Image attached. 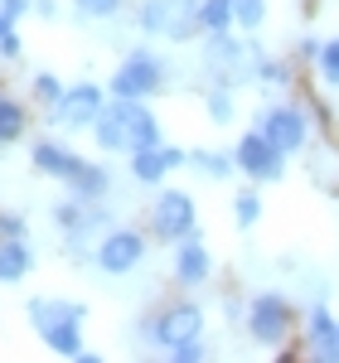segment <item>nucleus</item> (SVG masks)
Wrapping results in <instances>:
<instances>
[{
    "mask_svg": "<svg viewBox=\"0 0 339 363\" xmlns=\"http://www.w3.org/2000/svg\"><path fill=\"white\" fill-rule=\"evenodd\" d=\"M10 25H15V20H10V15H5V10H0V39H5V34H10Z\"/></svg>",
    "mask_w": 339,
    "mask_h": 363,
    "instance_id": "32",
    "label": "nucleus"
},
{
    "mask_svg": "<svg viewBox=\"0 0 339 363\" xmlns=\"http://www.w3.org/2000/svg\"><path fill=\"white\" fill-rule=\"evenodd\" d=\"M209 272H213V262H209V252H204L199 238L174 242V277H179V286H204Z\"/></svg>",
    "mask_w": 339,
    "mask_h": 363,
    "instance_id": "15",
    "label": "nucleus"
},
{
    "mask_svg": "<svg viewBox=\"0 0 339 363\" xmlns=\"http://www.w3.org/2000/svg\"><path fill=\"white\" fill-rule=\"evenodd\" d=\"M136 29L165 34V39H194V34H204L199 29V0H141Z\"/></svg>",
    "mask_w": 339,
    "mask_h": 363,
    "instance_id": "4",
    "label": "nucleus"
},
{
    "mask_svg": "<svg viewBox=\"0 0 339 363\" xmlns=\"http://www.w3.org/2000/svg\"><path fill=\"white\" fill-rule=\"evenodd\" d=\"M257 131H262V136H272L286 155H296V150H306V145H311V116L301 112L296 102H272V107H262V112H257Z\"/></svg>",
    "mask_w": 339,
    "mask_h": 363,
    "instance_id": "6",
    "label": "nucleus"
},
{
    "mask_svg": "<svg viewBox=\"0 0 339 363\" xmlns=\"http://www.w3.org/2000/svg\"><path fill=\"white\" fill-rule=\"evenodd\" d=\"M150 339L165 344V349H179V344H189V339H204V310H199L194 301L170 306L165 315L150 325Z\"/></svg>",
    "mask_w": 339,
    "mask_h": 363,
    "instance_id": "10",
    "label": "nucleus"
},
{
    "mask_svg": "<svg viewBox=\"0 0 339 363\" xmlns=\"http://www.w3.org/2000/svg\"><path fill=\"white\" fill-rule=\"evenodd\" d=\"M189 165H194L204 179H233L238 155H228V150H189Z\"/></svg>",
    "mask_w": 339,
    "mask_h": 363,
    "instance_id": "19",
    "label": "nucleus"
},
{
    "mask_svg": "<svg viewBox=\"0 0 339 363\" xmlns=\"http://www.w3.org/2000/svg\"><path fill=\"white\" fill-rule=\"evenodd\" d=\"M194 213L199 208L184 189H165L150 208V233L165 238V242H184V238H194Z\"/></svg>",
    "mask_w": 339,
    "mask_h": 363,
    "instance_id": "9",
    "label": "nucleus"
},
{
    "mask_svg": "<svg viewBox=\"0 0 339 363\" xmlns=\"http://www.w3.org/2000/svg\"><path fill=\"white\" fill-rule=\"evenodd\" d=\"M233 213H238V228H257V218H262V199H257L252 189H243V194L233 199Z\"/></svg>",
    "mask_w": 339,
    "mask_h": 363,
    "instance_id": "24",
    "label": "nucleus"
},
{
    "mask_svg": "<svg viewBox=\"0 0 339 363\" xmlns=\"http://www.w3.org/2000/svg\"><path fill=\"white\" fill-rule=\"evenodd\" d=\"M233 116H238V107H233V92H228V87H213V92H209V121L228 126Z\"/></svg>",
    "mask_w": 339,
    "mask_h": 363,
    "instance_id": "22",
    "label": "nucleus"
},
{
    "mask_svg": "<svg viewBox=\"0 0 339 363\" xmlns=\"http://www.w3.org/2000/svg\"><path fill=\"white\" fill-rule=\"evenodd\" d=\"M92 131H97L102 150H150V145H165L160 121L145 107V97H116V102H107L97 112V121H92Z\"/></svg>",
    "mask_w": 339,
    "mask_h": 363,
    "instance_id": "1",
    "label": "nucleus"
},
{
    "mask_svg": "<svg viewBox=\"0 0 339 363\" xmlns=\"http://www.w3.org/2000/svg\"><path fill=\"white\" fill-rule=\"evenodd\" d=\"M20 126H25V112H20V102H10V97L0 92V136L15 140V136H20Z\"/></svg>",
    "mask_w": 339,
    "mask_h": 363,
    "instance_id": "23",
    "label": "nucleus"
},
{
    "mask_svg": "<svg viewBox=\"0 0 339 363\" xmlns=\"http://www.w3.org/2000/svg\"><path fill=\"white\" fill-rule=\"evenodd\" d=\"M0 233H5V238H20V233H25V223H20L15 213H0Z\"/></svg>",
    "mask_w": 339,
    "mask_h": 363,
    "instance_id": "29",
    "label": "nucleus"
},
{
    "mask_svg": "<svg viewBox=\"0 0 339 363\" xmlns=\"http://www.w3.org/2000/svg\"><path fill=\"white\" fill-rule=\"evenodd\" d=\"M320 78L330 87H339V39H330V44H320Z\"/></svg>",
    "mask_w": 339,
    "mask_h": 363,
    "instance_id": "25",
    "label": "nucleus"
},
{
    "mask_svg": "<svg viewBox=\"0 0 339 363\" xmlns=\"http://www.w3.org/2000/svg\"><path fill=\"white\" fill-rule=\"evenodd\" d=\"M238 25L233 20V0H199V29L204 34H228Z\"/></svg>",
    "mask_w": 339,
    "mask_h": 363,
    "instance_id": "20",
    "label": "nucleus"
},
{
    "mask_svg": "<svg viewBox=\"0 0 339 363\" xmlns=\"http://www.w3.org/2000/svg\"><path fill=\"white\" fill-rule=\"evenodd\" d=\"M141 257H145V238H141V233H131V228H116V233H107V238L97 242V267L112 272V277L131 272V267H141Z\"/></svg>",
    "mask_w": 339,
    "mask_h": 363,
    "instance_id": "11",
    "label": "nucleus"
},
{
    "mask_svg": "<svg viewBox=\"0 0 339 363\" xmlns=\"http://www.w3.org/2000/svg\"><path fill=\"white\" fill-rule=\"evenodd\" d=\"M29 320H34V330L44 335V344L54 349V354H68V359H78L83 354V339H78V325H83V306H73V301H29Z\"/></svg>",
    "mask_w": 339,
    "mask_h": 363,
    "instance_id": "3",
    "label": "nucleus"
},
{
    "mask_svg": "<svg viewBox=\"0 0 339 363\" xmlns=\"http://www.w3.org/2000/svg\"><path fill=\"white\" fill-rule=\"evenodd\" d=\"M34 92H39V97H44V102H49V107H54L58 97H63V87H58L54 78H49V73H44V78H34Z\"/></svg>",
    "mask_w": 339,
    "mask_h": 363,
    "instance_id": "28",
    "label": "nucleus"
},
{
    "mask_svg": "<svg viewBox=\"0 0 339 363\" xmlns=\"http://www.w3.org/2000/svg\"><path fill=\"white\" fill-rule=\"evenodd\" d=\"M209 349H204V339H189V344H179V349H170V359H179V363H194L204 359Z\"/></svg>",
    "mask_w": 339,
    "mask_h": 363,
    "instance_id": "27",
    "label": "nucleus"
},
{
    "mask_svg": "<svg viewBox=\"0 0 339 363\" xmlns=\"http://www.w3.org/2000/svg\"><path fill=\"white\" fill-rule=\"evenodd\" d=\"M233 155H238V169H243L248 179H257V184H277V179L286 174V150L272 136H262L257 126L238 140V150H233Z\"/></svg>",
    "mask_w": 339,
    "mask_h": 363,
    "instance_id": "7",
    "label": "nucleus"
},
{
    "mask_svg": "<svg viewBox=\"0 0 339 363\" xmlns=\"http://www.w3.org/2000/svg\"><path fill=\"white\" fill-rule=\"evenodd\" d=\"M243 58L248 49L233 39V34H209V44H204V73L209 78H218V83H233V78H248V68H243Z\"/></svg>",
    "mask_w": 339,
    "mask_h": 363,
    "instance_id": "13",
    "label": "nucleus"
},
{
    "mask_svg": "<svg viewBox=\"0 0 339 363\" xmlns=\"http://www.w3.org/2000/svg\"><path fill=\"white\" fill-rule=\"evenodd\" d=\"M291 320H296V310L286 301V291H257L252 306H248V335L262 349H277L291 339Z\"/></svg>",
    "mask_w": 339,
    "mask_h": 363,
    "instance_id": "5",
    "label": "nucleus"
},
{
    "mask_svg": "<svg viewBox=\"0 0 339 363\" xmlns=\"http://www.w3.org/2000/svg\"><path fill=\"white\" fill-rule=\"evenodd\" d=\"M78 10H83L87 20H107V15H116L121 10V0H73Z\"/></svg>",
    "mask_w": 339,
    "mask_h": 363,
    "instance_id": "26",
    "label": "nucleus"
},
{
    "mask_svg": "<svg viewBox=\"0 0 339 363\" xmlns=\"http://www.w3.org/2000/svg\"><path fill=\"white\" fill-rule=\"evenodd\" d=\"M34 165L44 169V174H58V179L73 189V199H83V203L102 199L107 184H112V174L102 165H87V160H78L73 150H63L54 140H39V145H34Z\"/></svg>",
    "mask_w": 339,
    "mask_h": 363,
    "instance_id": "2",
    "label": "nucleus"
},
{
    "mask_svg": "<svg viewBox=\"0 0 339 363\" xmlns=\"http://www.w3.org/2000/svg\"><path fill=\"white\" fill-rule=\"evenodd\" d=\"M102 107H107V102H102V87L78 83V87H68L54 107H49V116H54L58 126H92Z\"/></svg>",
    "mask_w": 339,
    "mask_h": 363,
    "instance_id": "12",
    "label": "nucleus"
},
{
    "mask_svg": "<svg viewBox=\"0 0 339 363\" xmlns=\"http://www.w3.org/2000/svg\"><path fill=\"white\" fill-rule=\"evenodd\" d=\"M189 165V150H179V145H150V150H131V174L141 179V184H160L170 169Z\"/></svg>",
    "mask_w": 339,
    "mask_h": 363,
    "instance_id": "14",
    "label": "nucleus"
},
{
    "mask_svg": "<svg viewBox=\"0 0 339 363\" xmlns=\"http://www.w3.org/2000/svg\"><path fill=\"white\" fill-rule=\"evenodd\" d=\"M54 218H58V228H63V233L83 238V233H92V228L102 223L107 213H102V208H83V199H78V203H58V208H54Z\"/></svg>",
    "mask_w": 339,
    "mask_h": 363,
    "instance_id": "17",
    "label": "nucleus"
},
{
    "mask_svg": "<svg viewBox=\"0 0 339 363\" xmlns=\"http://www.w3.org/2000/svg\"><path fill=\"white\" fill-rule=\"evenodd\" d=\"M335 320H330V310L320 306V296L311 301V315H306V349H311L315 359H330L335 363Z\"/></svg>",
    "mask_w": 339,
    "mask_h": 363,
    "instance_id": "16",
    "label": "nucleus"
},
{
    "mask_svg": "<svg viewBox=\"0 0 339 363\" xmlns=\"http://www.w3.org/2000/svg\"><path fill=\"white\" fill-rule=\"evenodd\" d=\"M0 10H5L10 20H20V15H25V10H29V0H0Z\"/></svg>",
    "mask_w": 339,
    "mask_h": 363,
    "instance_id": "30",
    "label": "nucleus"
},
{
    "mask_svg": "<svg viewBox=\"0 0 339 363\" xmlns=\"http://www.w3.org/2000/svg\"><path fill=\"white\" fill-rule=\"evenodd\" d=\"M34 267V257H29L25 238H5L0 242V281H20Z\"/></svg>",
    "mask_w": 339,
    "mask_h": 363,
    "instance_id": "18",
    "label": "nucleus"
},
{
    "mask_svg": "<svg viewBox=\"0 0 339 363\" xmlns=\"http://www.w3.org/2000/svg\"><path fill=\"white\" fill-rule=\"evenodd\" d=\"M233 20H238V29L257 34L262 20H267V0H233Z\"/></svg>",
    "mask_w": 339,
    "mask_h": 363,
    "instance_id": "21",
    "label": "nucleus"
},
{
    "mask_svg": "<svg viewBox=\"0 0 339 363\" xmlns=\"http://www.w3.org/2000/svg\"><path fill=\"white\" fill-rule=\"evenodd\" d=\"M160 83H165V58L150 54V49L126 54V63L112 73V92L116 97H150Z\"/></svg>",
    "mask_w": 339,
    "mask_h": 363,
    "instance_id": "8",
    "label": "nucleus"
},
{
    "mask_svg": "<svg viewBox=\"0 0 339 363\" xmlns=\"http://www.w3.org/2000/svg\"><path fill=\"white\" fill-rule=\"evenodd\" d=\"M0 145H5V136H0Z\"/></svg>",
    "mask_w": 339,
    "mask_h": 363,
    "instance_id": "33",
    "label": "nucleus"
},
{
    "mask_svg": "<svg viewBox=\"0 0 339 363\" xmlns=\"http://www.w3.org/2000/svg\"><path fill=\"white\" fill-rule=\"evenodd\" d=\"M0 54L15 58V54H20V39H15V34H5V39H0Z\"/></svg>",
    "mask_w": 339,
    "mask_h": 363,
    "instance_id": "31",
    "label": "nucleus"
}]
</instances>
